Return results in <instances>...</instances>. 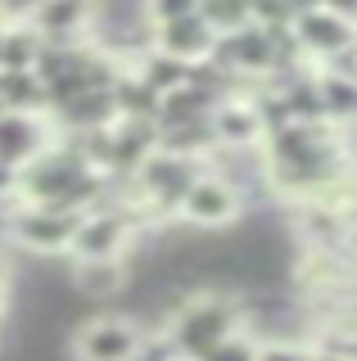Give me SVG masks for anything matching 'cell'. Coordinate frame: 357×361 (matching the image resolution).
Listing matches in <instances>:
<instances>
[{"label": "cell", "mask_w": 357, "mask_h": 361, "mask_svg": "<svg viewBox=\"0 0 357 361\" xmlns=\"http://www.w3.org/2000/svg\"><path fill=\"white\" fill-rule=\"evenodd\" d=\"M109 176L91 167L82 154H73L68 145L54 140L37 163H28L18 172V203H50V208H73L91 212L104 199Z\"/></svg>", "instance_id": "6da1fadb"}, {"label": "cell", "mask_w": 357, "mask_h": 361, "mask_svg": "<svg viewBox=\"0 0 357 361\" xmlns=\"http://www.w3.org/2000/svg\"><path fill=\"white\" fill-rule=\"evenodd\" d=\"M244 330V298L236 289H199L186 293L181 307L167 316L163 334L181 361H199L208 348H217L226 334Z\"/></svg>", "instance_id": "7a4b0ae2"}, {"label": "cell", "mask_w": 357, "mask_h": 361, "mask_svg": "<svg viewBox=\"0 0 357 361\" xmlns=\"http://www.w3.org/2000/svg\"><path fill=\"white\" fill-rule=\"evenodd\" d=\"M77 226H82V212H73V208H50V203H9L5 240L18 244L32 257H68Z\"/></svg>", "instance_id": "3957f363"}, {"label": "cell", "mask_w": 357, "mask_h": 361, "mask_svg": "<svg viewBox=\"0 0 357 361\" xmlns=\"http://www.w3.org/2000/svg\"><path fill=\"white\" fill-rule=\"evenodd\" d=\"M145 334L150 330L131 312H95L86 321H77L73 357L77 361H136Z\"/></svg>", "instance_id": "277c9868"}, {"label": "cell", "mask_w": 357, "mask_h": 361, "mask_svg": "<svg viewBox=\"0 0 357 361\" xmlns=\"http://www.w3.org/2000/svg\"><path fill=\"white\" fill-rule=\"evenodd\" d=\"M244 212H249L244 190L222 172H213V167H204L181 203V226H190V231H231L236 221H244Z\"/></svg>", "instance_id": "5b68a950"}, {"label": "cell", "mask_w": 357, "mask_h": 361, "mask_svg": "<svg viewBox=\"0 0 357 361\" xmlns=\"http://www.w3.org/2000/svg\"><path fill=\"white\" fill-rule=\"evenodd\" d=\"M294 41L308 54V63H326L334 54H344L349 45H357V23H349L326 5H308L294 18Z\"/></svg>", "instance_id": "8992f818"}, {"label": "cell", "mask_w": 357, "mask_h": 361, "mask_svg": "<svg viewBox=\"0 0 357 361\" xmlns=\"http://www.w3.org/2000/svg\"><path fill=\"white\" fill-rule=\"evenodd\" d=\"M54 145V122L46 113H23V109H5L0 113V163L18 167L37 163Z\"/></svg>", "instance_id": "52a82bcc"}, {"label": "cell", "mask_w": 357, "mask_h": 361, "mask_svg": "<svg viewBox=\"0 0 357 361\" xmlns=\"http://www.w3.org/2000/svg\"><path fill=\"white\" fill-rule=\"evenodd\" d=\"M131 257H91V262H73L68 257V285L77 298L86 302H104V298H122L131 289Z\"/></svg>", "instance_id": "ba28073f"}, {"label": "cell", "mask_w": 357, "mask_h": 361, "mask_svg": "<svg viewBox=\"0 0 357 361\" xmlns=\"http://www.w3.org/2000/svg\"><path fill=\"white\" fill-rule=\"evenodd\" d=\"M99 14V0H37L32 9V23L46 41H77V37H91Z\"/></svg>", "instance_id": "9c48e42d"}, {"label": "cell", "mask_w": 357, "mask_h": 361, "mask_svg": "<svg viewBox=\"0 0 357 361\" xmlns=\"http://www.w3.org/2000/svg\"><path fill=\"white\" fill-rule=\"evenodd\" d=\"M213 135H217V149H258L262 145V118L258 104L249 95H231L213 109Z\"/></svg>", "instance_id": "30bf717a"}, {"label": "cell", "mask_w": 357, "mask_h": 361, "mask_svg": "<svg viewBox=\"0 0 357 361\" xmlns=\"http://www.w3.org/2000/svg\"><path fill=\"white\" fill-rule=\"evenodd\" d=\"M154 45L167 50V54H176V59H186V63H199V59H208V54H213L217 32L208 27L204 14H186V18L159 23V27H154Z\"/></svg>", "instance_id": "8fae6325"}, {"label": "cell", "mask_w": 357, "mask_h": 361, "mask_svg": "<svg viewBox=\"0 0 357 361\" xmlns=\"http://www.w3.org/2000/svg\"><path fill=\"white\" fill-rule=\"evenodd\" d=\"M46 118L54 122V131H99L118 122V104H114V90H82L68 104L50 109Z\"/></svg>", "instance_id": "7c38bea8"}, {"label": "cell", "mask_w": 357, "mask_h": 361, "mask_svg": "<svg viewBox=\"0 0 357 361\" xmlns=\"http://www.w3.org/2000/svg\"><path fill=\"white\" fill-rule=\"evenodd\" d=\"M226 95H217L213 86H199V82H186L181 90L163 95V109H159V127H181V122H199V118H213V109L222 104Z\"/></svg>", "instance_id": "4fadbf2b"}, {"label": "cell", "mask_w": 357, "mask_h": 361, "mask_svg": "<svg viewBox=\"0 0 357 361\" xmlns=\"http://www.w3.org/2000/svg\"><path fill=\"white\" fill-rule=\"evenodd\" d=\"M317 90H321V109H326V122L339 131H349L357 122V77L330 73V68H317Z\"/></svg>", "instance_id": "5bb4252c"}, {"label": "cell", "mask_w": 357, "mask_h": 361, "mask_svg": "<svg viewBox=\"0 0 357 361\" xmlns=\"http://www.w3.org/2000/svg\"><path fill=\"white\" fill-rule=\"evenodd\" d=\"M127 68H136V73H140L154 90H159V95H172V90H181L186 82H190V68H195V63H186V59H176V54L159 50V45H150V50L136 54Z\"/></svg>", "instance_id": "9a60e30c"}, {"label": "cell", "mask_w": 357, "mask_h": 361, "mask_svg": "<svg viewBox=\"0 0 357 361\" xmlns=\"http://www.w3.org/2000/svg\"><path fill=\"white\" fill-rule=\"evenodd\" d=\"M114 104H118V118H159L163 95L145 82L136 68H122V77L114 82Z\"/></svg>", "instance_id": "2e32d148"}, {"label": "cell", "mask_w": 357, "mask_h": 361, "mask_svg": "<svg viewBox=\"0 0 357 361\" xmlns=\"http://www.w3.org/2000/svg\"><path fill=\"white\" fill-rule=\"evenodd\" d=\"M0 99L5 109L46 113V82L37 68H0Z\"/></svg>", "instance_id": "e0dca14e"}, {"label": "cell", "mask_w": 357, "mask_h": 361, "mask_svg": "<svg viewBox=\"0 0 357 361\" xmlns=\"http://www.w3.org/2000/svg\"><path fill=\"white\" fill-rule=\"evenodd\" d=\"M41 50H46V37L37 32L32 18H9L5 23V54H0V68H37Z\"/></svg>", "instance_id": "ac0fdd59"}, {"label": "cell", "mask_w": 357, "mask_h": 361, "mask_svg": "<svg viewBox=\"0 0 357 361\" xmlns=\"http://www.w3.org/2000/svg\"><path fill=\"white\" fill-rule=\"evenodd\" d=\"M199 14L222 37V32H236L244 23H253V0H199Z\"/></svg>", "instance_id": "d6986e66"}, {"label": "cell", "mask_w": 357, "mask_h": 361, "mask_svg": "<svg viewBox=\"0 0 357 361\" xmlns=\"http://www.w3.org/2000/svg\"><path fill=\"white\" fill-rule=\"evenodd\" d=\"M258 348H262V338L244 325V330H236V334H226L217 348H208L199 361H258Z\"/></svg>", "instance_id": "ffe728a7"}, {"label": "cell", "mask_w": 357, "mask_h": 361, "mask_svg": "<svg viewBox=\"0 0 357 361\" xmlns=\"http://www.w3.org/2000/svg\"><path fill=\"white\" fill-rule=\"evenodd\" d=\"M258 361H312L308 338H262Z\"/></svg>", "instance_id": "44dd1931"}, {"label": "cell", "mask_w": 357, "mask_h": 361, "mask_svg": "<svg viewBox=\"0 0 357 361\" xmlns=\"http://www.w3.org/2000/svg\"><path fill=\"white\" fill-rule=\"evenodd\" d=\"M145 5V18H150V27H159V23H172V18H186V14H199V0H140Z\"/></svg>", "instance_id": "7402d4cb"}, {"label": "cell", "mask_w": 357, "mask_h": 361, "mask_svg": "<svg viewBox=\"0 0 357 361\" xmlns=\"http://www.w3.org/2000/svg\"><path fill=\"white\" fill-rule=\"evenodd\" d=\"M9 203H18V167L0 163V208H9Z\"/></svg>", "instance_id": "603a6c76"}, {"label": "cell", "mask_w": 357, "mask_h": 361, "mask_svg": "<svg viewBox=\"0 0 357 361\" xmlns=\"http://www.w3.org/2000/svg\"><path fill=\"white\" fill-rule=\"evenodd\" d=\"M312 361H357V357L339 353V348H312Z\"/></svg>", "instance_id": "cb8c5ba5"}, {"label": "cell", "mask_w": 357, "mask_h": 361, "mask_svg": "<svg viewBox=\"0 0 357 361\" xmlns=\"http://www.w3.org/2000/svg\"><path fill=\"white\" fill-rule=\"evenodd\" d=\"M326 9H334V14H344L349 23H357V0H326Z\"/></svg>", "instance_id": "d4e9b609"}, {"label": "cell", "mask_w": 357, "mask_h": 361, "mask_svg": "<svg viewBox=\"0 0 357 361\" xmlns=\"http://www.w3.org/2000/svg\"><path fill=\"white\" fill-rule=\"evenodd\" d=\"M0 289H9V257L0 253Z\"/></svg>", "instance_id": "484cf974"}, {"label": "cell", "mask_w": 357, "mask_h": 361, "mask_svg": "<svg viewBox=\"0 0 357 361\" xmlns=\"http://www.w3.org/2000/svg\"><path fill=\"white\" fill-rule=\"evenodd\" d=\"M298 5H303V9H308V5H326V0H298Z\"/></svg>", "instance_id": "4316f807"}, {"label": "cell", "mask_w": 357, "mask_h": 361, "mask_svg": "<svg viewBox=\"0 0 357 361\" xmlns=\"http://www.w3.org/2000/svg\"><path fill=\"white\" fill-rule=\"evenodd\" d=\"M5 298H9V289H0V312H5Z\"/></svg>", "instance_id": "83f0119b"}, {"label": "cell", "mask_w": 357, "mask_h": 361, "mask_svg": "<svg viewBox=\"0 0 357 361\" xmlns=\"http://www.w3.org/2000/svg\"><path fill=\"white\" fill-rule=\"evenodd\" d=\"M5 23H9V18H5V9H0V27H5Z\"/></svg>", "instance_id": "f1b7e54d"}, {"label": "cell", "mask_w": 357, "mask_h": 361, "mask_svg": "<svg viewBox=\"0 0 357 361\" xmlns=\"http://www.w3.org/2000/svg\"><path fill=\"white\" fill-rule=\"evenodd\" d=\"M0 113H5V99H0Z\"/></svg>", "instance_id": "f546056e"}]
</instances>
